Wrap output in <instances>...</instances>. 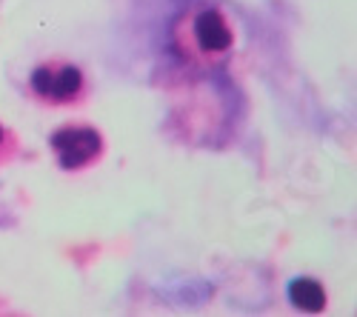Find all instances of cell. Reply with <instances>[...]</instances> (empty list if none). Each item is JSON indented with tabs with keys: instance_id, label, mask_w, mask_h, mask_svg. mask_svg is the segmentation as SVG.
Returning a JSON list of instances; mask_svg holds the SVG:
<instances>
[{
	"instance_id": "3",
	"label": "cell",
	"mask_w": 357,
	"mask_h": 317,
	"mask_svg": "<svg viewBox=\"0 0 357 317\" xmlns=\"http://www.w3.org/2000/svg\"><path fill=\"white\" fill-rule=\"evenodd\" d=\"M52 152L66 171H80L103 155V134L92 126H61L52 134Z\"/></svg>"
},
{
	"instance_id": "5",
	"label": "cell",
	"mask_w": 357,
	"mask_h": 317,
	"mask_svg": "<svg viewBox=\"0 0 357 317\" xmlns=\"http://www.w3.org/2000/svg\"><path fill=\"white\" fill-rule=\"evenodd\" d=\"M12 152H15V134L0 123V163H6L12 157Z\"/></svg>"
},
{
	"instance_id": "4",
	"label": "cell",
	"mask_w": 357,
	"mask_h": 317,
	"mask_svg": "<svg viewBox=\"0 0 357 317\" xmlns=\"http://www.w3.org/2000/svg\"><path fill=\"white\" fill-rule=\"evenodd\" d=\"M289 297L301 311H323L326 309V292L323 286L312 277H297L289 286Z\"/></svg>"
},
{
	"instance_id": "1",
	"label": "cell",
	"mask_w": 357,
	"mask_h": 317,
	"mask_svg": "<svg viewBox=\"0 0 357 317\" xmlns=\"http://www.w3.org/2000/svg\"><path fill=\"white\" fill-rule=\"evenodd\" d=\"M29 89L49 106H69L86 95V77L83 69L69 61H46L29 75Z\"/></svg>"
},
{
	"instance_id": "2",
	"label": "cell",
	"mask_w": 357,
	"mask_h": 317,
	"mask_svg": "<svg viewBox=\"0 0 357 317\" xmlns=\"http://www.w3.org/2000/svg\"><path fill=\"white\" fill-rule=\"evenodd\" d=\"M186 43H189V54L203 57V61H218L226 57L234 46V29L226 20V15L215 6H203L197 12H192V17L186 20Z\"/></svg>"
}]
</instances>
